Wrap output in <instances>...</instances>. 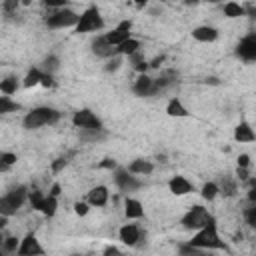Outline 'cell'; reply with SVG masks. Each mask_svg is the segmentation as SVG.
<instances>
[{
	"label": "cell",
	"mask_w": 256,
	"mask_h": 256,
	"mask_svg": "<svg viewBox=\"0 0 256 256\" xmlns=\"http://www.w3.org/2000/svg\"><path fill=\"white\" fill-rule=\"evenodd\" d=\"M190 246L198 248V250H226V244L224 240H220V234H218V226H216V218L212 216L208 220V224L196 230L194 236L188 240Z\"/></svg>",
	"instance_id": "6da1fadb"
},
{
	"label": "cell",
	"mask_w": 256,
	"mask_h": 256,
	"mask_svg": "<svg viewBox=\"0 0 256 256\" xmlns=\"http://www.w3.org/2000/svg\"><path fill=\"white\" fill-rule=\"evenodd\" d=\"M60 120V112L52 106H36L30 112L24 114L22 118V126L26 130H36L42 126H52Z\"/></svg>",
	"instance_id": "7a4b0ae2"
},
{
	"label": "cell",
	"mask_w": 256,
	"mask_h": 256,
	"mask_svg": "<svg viewBox=\"0 0 256 256\" xmlns=\"http://www.w3.org/2000/svg\"><path fill=\"white\" fill-rule=\"evenodd\" d=\"M28 188L26 186H16L12 188L8 194H4L0 198V216H12L20 210V206L28 200Z\"/></svg>",
	"instance_id": "3957f363"
},
{
	"label": "cell",
	"mask_w": 256,
	"mask_h": 256,
	"mask_svg": "<svg viewBox=\"0 0 256 256\" xmlns=\"http://www.w3.org/2000/svg\"><path fill=\"white\" fill-rule=\"evenodd\" d=\"M104 28V18H102L100 10L96 6H88L80 18H78V24L74 26V30L78 34H88V32H98Z\"/></svg>",
	"instance_id": "277c9868"
},
{
	"label": "cell",
	"mask_w": 256,
	"mask_h": 256,
	"mask_svg": "<svg viewBox=\"0 0 256 256\" xmlns=\"http://www.w3.org/2000/svg\"><path fill=\"white\" fill-rule=\"evenodd\" d=\"M212 218V214L204 208V206H192L184 216H182V220H180V224H182V228L184 230H200V228H204L208 224V220Z\"/></svg>",
	"instance_id": "5b68a950"
},
{
	"label": "cell",
	"mask_w": 256,
	"mask_h": 256,
	"mask_svg": "<svg viewBox=\"0 0 256 256\" xmlns=\"http://www.w3.org/2000/svg\"><path fill=\"white\" fill-rule=\"evenodd\" d=\"M78 18H80V14H76L74 10L60 8V10H54L52 14H48L44 22L48 28H70V26L78 24Z\"/></svg>",
	"instance_id": "8992f818"
},
{
	"label": "cell",
	"mask_w": 256,
	"mask_h": 256,
	"mask_svg": "<svg viewBox=\"0 0 256 256\" xmlns=\"http://www.w3.org/2000/svg\"><path fill=\"white\" fill-rule=\"evenodd\" d=\"M72 124L78 128V130H84V128H90V130H98V128H104L102 126V120L88 108H82V110H76L72 114Z\"/></svg>",
	"instance_id": "52a82bcc"
},
{
	"label": "cell",
	"mask_w": 256,
	"mask_h": 256,
	"mask_svg": "<svg viewBox=\"0 0 256 256\" xmlns=\"http://www.w3.org/2000/svg\"><path fill=\"white\" fill-rule=\"evenodd\" d=\"M46 250L44 246L40 244V240L36 238V234L28 232L22 240H20V246L16 250V256H44Z\"/></svg>",
	"instance_id": "ba28073f"
},
{
	"label": "cell",
	"mask_w": 256,
	"mask_h": 256,
	"mask_svg": "<svg viewBox=\"0 0 256 256\" xmlns=\"http://www.w3.org/2000/svg\"><path fill=\"white\" fill-rule=\"evenodd\" d=\"M112 176H114V184H116L122 192H134V190L142 188V182H140L134 174H130L126 168H116Z\"/></svg>",
	"instance_id": "9c48e42d"
},
{
	"label": "cell",
	"mask_w": 256,
	"mask_h": 256,
	"mask_svg": "<svg viewBox=\"0 0 256 256\" xmlns=\"http://www.w3.org/2000/svg\"><path fill=\"white\" fill-rule=\"evenodd\" d=\"M104 38H106V42H108L110 46H114V48L120 46L124 40L132 38V22H130V20H122L114 30L106 32Z\"/></svg>",
	"instance_id": "30bf717a"
},
{
	"label": "cell",
	"mask_w": 256,
	"mask_h": 256,
	"mask_svg": "<svg viewBox=\"0 0 256 256\" xmlns=\"http://www.w3.org/2000/svg\"><path fill=\"white\" fill-rule=\"evenodd\" d=\"M236 56L242 58L244 62H254L256 60V34H248L238 42Z\"/></svg>",
	"instance_id": "8fae6325"
},
{
	"label": "cell",
	"mask_w": 256,
	"mask_h": 256,
	"mask_svg": "<svg viewBox=\"0 0 256 256\" xmlns=\"http://www.w3.org/2000/svg\"><path fill=\"white\" fill-rule=\"evenodd\" d=\"M110 198V192L106 186H94L88 196H86V202L90 204V206H96V208H102V206H106V202Z\"/></svg>",
	"instance_id": "7c38bea8"
},
{
	"label": "cell",
	"mask_w": 256,
	"mask_h": 256,
	"mask_svg": "<svg viewBox=\"0 0 256 256\" xmlns=\"http://www.w3.org/2000/svg\"><path fill=\"white\" fill-rule=\"evenodd\" d=\"M92 52H94L96 56H100V58L108 60V58L116 56V48H114V46H110V44L106 42L104 34H102V36H96V40L92 42Z\"/></svg>",
	"instance_id": "4fadbf2b"
},
{
	"label": "cell",
	"mask_w": 256,
	"mask_h": 256,
	"mask_svg": "<svg viewBox=\"0 0 256 256\" xmlns=\"http://www.w3.org/2000/svg\"><path fill=\"white\" fill-rule=\"evenodd\" d=\"M168 188L174 196H186V194L194 192V184L186 176H172L168 182Z\"/></svg>",
	"instance_id": "5bb4252c"
},
{
	"label": "cell",
	"mask_w": 256,
	"mask_h": 256,
	"mask_svg": "<svg viewBox=\"0 0 256 256\" xmlns=\"http://www.w3.org/2000/svg\"><path fill=\"white\" fill-rule=\"evenodd\" d=\"M120 236V242L126 244V246H136L138 240H142V230L136 226V224H124L118 232Z\"/></svg>",
	"instance_id": "9a60e30c"
},
{
	"label": "cell",
	"mask_w": 256,
	"mask_h": 256,
	"mask_svg": "<svg viewBox=\"0 0 256 256\" xmlns=\"http://www.w3.org/2000/svg\"><path fill=\"white\" fill-rule=\"evenodd\" d=\"M152 84H154V78H150L148 74H138L132 84V92L136 96H152Z\"/></svg>",
	"instance_id": "2e32d148"
},
{
	"label": "cell",
	"mask_w": 256,
	"mask_h": 256,
	"mask_svg": "<svg viewBox=\"0 0 256 256\" xmlns=\"http://www.w3.org/2000/svg\"><path fill=\"white\" fill-rule=\"evenodd\" d=\"M192 38L198 42H214V40H218V30L214 26H208V24L196 26L192 30Z\"/></svg>",
	"instance_id": "e0dca14e"
},
{
	"label": "cell",
	"mask_w": 256,
	"mask_h": 256,
	"mask_svg": "<svg viewBox=\"0 0 256 256\" xmlns=\"http://www.w3.org/2000/svg\"><path fill=\"white\" fill-rule=\"evenodd\" d=\"M124 216L128 220H138L144 216V206H142V202L136 200V198H126L124 202Z\"/></svg>",
	"instance_id": "ac0fdd59"
},
{
	"label": "cell",
	"mask_w": 256,
	"mask_h": 256,
	"mask_svg": "<svg viewBox=\"0 0 256 256\" xmlns=\"http://www.w3.org/2000/svg\"><path fill=\"white\" fill-rule=\"evenodd\" d=\"M234 140L240 142V144H248V142H254V140H256L254 130H252V126H250L246 120L240 122V124L234 128Z\"/></svg>",
	"instance_id": "d6986e66"
},
{
	"label": "cell",
	"mask_w": 256,
	"mask_h": 256,
	"mask_svg": "<svg viewBox=\"0 0 256 256\" xmlns=\"http://www.w3.org/2000/svg\"><path fill=\"white\" fill-rule=\"evenodd\" d=\"M130 174H140V176H146V174H150L152 170H154V164H152L150 160H144V158H136V160H132L130 164H128V168H126Z\"/></svg>",
	"instance_id": "ffe728a7"
},
{
	"label": "cell",
	"mask_w": 256,
	"mask_h": 256,
	"mask_svg": "<svg viewBox=\"0 0 256 256\" xmlns=\"http://www.w3.org/2000/svg\"><path fill=\"white\" fill-rule=\"evenodd\" d=\"M166 114L172 116V118H186L190 112L186 110V106L182 104L180 98H172L168 104H166Z\"/></svg>",
	"instance_id": "44dd1931"
},
{
	"label": "cell",
	"mask_w": 256,
	"mask_h": 256,
	"mask_svg": "<svg viewBox=\"0 0 256 256\" xmlns=\"http://www.w3.org/2000/svg\"><path fill=\"white\" fill-rule=\"evenodd\" d=\"M134 52H140V40H136V38H128V40H124L120 46H116V54L118 56H132Z\"/></svg>",
	"instance_id": "7402d4cb"
},
{
	"label": "cell",
	"mask_w": 256,
	"mask_h": 256,
	"mask_svg": "<svg viewBox=\"0 0 256 256\" xmlns=\"http://www.w3.org/2000/svg\"><path fill=\"white\" fill-rule=\"evenodd\" d=\"M78 138H80V142H98V140L106 138V130L104 128H98V130L84 128V130H78Z\"/></svg>",
	"instance_id": "603a6c76"
},
{
	"label": "cell",
	"mask_w": 256,
	"mask_h": 256,
	"mask_svg": "<svg viewBox=\"0 0 256 256\" xmlns=\"http://www.w3.org/2000/svg\"><path fill=\"white\" fill-rule=\"evenodd\" d=\"M218 192L224 194V196H234V194L238 192L236 178H232V176H222V178H220V184H218Z\"/></svg>",
	"instance_id": "cb8c5ba5"
},
{
	"label": "cell",
	"mask_w": 256,
	"mask_h": 256,
	"mask_svg": "<svg viewBox=\"0 0 256 256\" xmlns=\"http://www.w3.org/2000/svg\"><path fill=\"white\" fill-rule=\"evenodd\" d=\"M56 210H58V198H52V196H46L38 212H42V214H44L46 218H52V216L56 214Z\"/></svg>",
	"instance_id": "d4e9b609"
},
{
	"label": "cell",
	"mask_w": 256,
	"mask_h": 256,
	"mask_svg": "<svg viewBox=\"0 0 256 256\" xmlns=\"http://www.w3.org/2000/svg\"><path fill=\"white\" fill-rule=\"evenodd\" d=\"M16 110H22L18 102H14L10 96H0V114H10Z\"/></svg>",
	"instance_id": "484cf974"
},
{
	"label": "cell",
	"mask_w": 256,
	"mask_h": 256,
	"mask_svg": "<svg viewBox=\"0 0 256 256\" xmlns=\"http://www.w3.org/2000/svg\"><path fill=\"white\" fill-rule=\"evenodd\" d=\"M222 10H224L226 18H240V16L246 14V8L242 4H238V2H226Z\"/></svg>",
	"instance_id": "4316f807"
},
{
	"label": "cell",
	"mask_w": 256,
	"mask_h": 256,
	"mask_svg": "<svg viewBox=\"0 0 256 256\" xmlns=\"http://www.w3.org/2000/svg\"><path fill=\"white\" fill-rule=\"evenodd\" d=\"M16 90H18V82L14 76H6L4 80H0V92L4 96H12L16 94Z\"/></svg>",
	"instance_id": "83f0119b"
},
{
	"label": "cell",
	"mask_w": 256,
	"mask_h": 256,
	"mask_svg": "<svg viewBox=\"0 0 256 256\" xmlns=\"http://www.w3.org/2000/svg\"><path fill=\"white\" fill-rule=\"evenodd\" d=\"M42 76H44V72L40 70V68H30L28 72H26V76H24V88H30V86H36V84H40V80H42Z\"/></svg>",
	"instance_id": "f1b7e54d"
},
{
	"label": "cell",
	"mask_w": 256,
	"mask_h": 256,
	"mask_svg": "<svg viewBox=\"0 0 256 256\" xmlns=\"http://www.w3.org/2000/svg\"><path fill=\"white\" fill-rule=\"evenodd\" d=\"M200 194H202V198H204V200L212 202V200L220 194V192H218V184H216V182H206V184L202 186V192H200Z\"/></svg>",
	"instance_id": "f546056e"
},
{
	"label": "cell",
	"mask_w": 256,
	"mask_h": 256,
	"mask_svg": "<svg viewBox=\"0 0 256 256\" xmlns=\"http://www.w3.org/2000/svg\"><path fill=\"white\" fill-rule=\"evenodd\" d=\"M42 64H44V70L42 72H46V74H52V72H56L60 68V60H58L56 54H48Z\"/></svg>",
	"instance_id": "4dcf8cb0"
},
{
	"label": "cell",
	"mask_w": 256,
	"mask_h": 256,
	"mask_svg": "<svg viewBox=\"0 0 256 256\" xmlns=\"http://www.w3.org/2000/svg\"><path fill=\"white\" fill-rule=\"evenodd\" d=\"M18 246H20V240H18L16 236H8V238L2 240V252H4L6 256H8V254H16Z\"/></svg>",
	"instance_id": "1f68e13d"
},
{
	"label": "cell",
	"mask_w": 256,
	"mask_h": 256,
	"mask_svg": "<svg viewBox=\"0 0 256 256\" xmlns=\"http://www.w3.org/2000/svg\"><path fill=\"white\" fill-rule=\"evenodd\" d=\"M44 198H46V196H44L40 190H30V192H28V202H30V206H32L34 210H40Z\"/></svg>",
	"instance_id": "d6a6232c"
},
{
	"label": "cell",
	"mask_w": 256,
	"mask_h": 256,
	"mask_svg": "<svg viewBox=\"0 0 256 256\" xmlns=\"http://www.w3.org/2000/svg\"><path fill=\"white\" fill-rule=\"evenodd\" d=\"M178 256H206V254H204V250H198L186 242V244L178 246Z\"/></svg>",
	"instance_id": "836d02e7"
},
{
	"label": "cell",
	"mask_w": 256,
	"mask_h": 256,
	"mask_svg": "<svg viewBox=\"0 0 256 256\" xmlns=\"http://www.w3.org/2000/svg\"><path fill=\"white\" fill-rule=\"evenodd\" d=\"M120 66H122V56H118V54H116V56H112V58H108V60H106L104 70H106V72H116Z\"/></svg>",
	"instance_id": "e575fe53"
},
{
	"label": "cell",
	"mask_w": 256,
	"mask_h": 256,
	"mask_svg": "<svg viewBox=\"0 0 256 256\" xmlns=\"http://www.w3.org/2000/svg\"><path fill=\"white\" fill-rule=\"evenodd\" d=\"M244 218H246V224L248 226H256V204H250V206L244 210Z\"/></svg>",
	"instance_id": "d590c367"
},
{
	"label": "cell",
	"mask_w": 256,
	"mask_h": 256,
	"mask_svg": "<svg viewBox=\"0 0 256 256\" xmlns=\"http://www.w3.org/2000/svg\"><path fill=\"white\" fill-rule=\"evenodd\" d=\"M16 160H18V156L14 154V152H0V162H4L6 166H14L16 164Z\"/></svg>",
	"instance_id": "8d00e7d4"
},
{
	"label": "cell",
	"mask_w": 256,
	"mask_h": 256,
	"mask_svg": "<svg viewBox=\"0 0 256 256\" xmlns=\"http://www.w3.org/2000/svg\"><path fill=\"white\" fill-rule=\"evenodd\" d=\"M88 210H90V204H88V202H76V204H74V212H76L78 216H86Z\"/></svg>",
	"instance_id": "74e56055"
},
{
	"label": "cell",
	"mask_w": 256,
	"mask_h": 256,
	"mask_svg": "<svg viewBox=\"0 0 256 256\" xmlns=\"http://www.w3.org/2000/svg\"><path fill=\"white\" fill-rule=\"evenodd\" d=\"M2 8H4V12H6L8 16H12V14L18 10V2H16V0H8V2L2 4Z\"/></svg>",
	"instance_id": "f35d334b"
},
{
	"label": "cell",
	"mask_w": 256,
	"mask_h": 256,
	"mask_svg": "<svg viewBox=\"0 0 256 256\" xmlns=\"http://www.w3.org/2000/svg\"><path fill=\"white\" fill-rule=\"evenodd\" d=\"M98 168H104V170H116L118 168V164H116V160L114 158H104L100 164H98Z\"/></svg>",
	"instance_id": "ab89813d"
},
{
	"label": "cell",
	"mask_w": 256,
	"mask_h": 256,
	"mask_svg": "<svg viewBox=\"0 0 256 256\" xmlns=\"http://www.w3.org/2000/svg\"><path fill=\"white\" fill-rule=\"evenodd\" d=\"M66 164H68V160H66L64 156H62V158H56V160L52 162V172H60V170H62Z\"/></svg>",
	"instance_id": "60d3db41"
},
{
	"label": "cell",
	"mask_w": 256,
	"mask_h": 256,
	"mask_svg": "<svg viewBox=\"0 0 256 256\" xmlns=\"http://www.w3.org/2000/svg\"><path fill=\"white\" fill-rule=\"evenodd\" d=\"M102 256H122V252L116 246H106L104 252H102Z\"/></svg>",
	"instance_id": "b9f144b4"
},
{
	"label": "cell",
	"mask_w": 256,
	"mask_h": 256,
	"mask_svg": "<svg viewBox=\"0 0 256 256\" xmlns=\"http://www.w3.org/2000/svg\"><path fill=\"white\" fill-rule=\"evenodd\" d=\"M238 168H250V156L248 154L238 156Z\"/></svg>",
	"instance_id": "7bdbcfd3"
},
{
	"label": "cell",
	"mask_w": 256,
	"mask_h": 256,
	"mask_svg": "<svg viewBox=\"0 0 256 256\" xmlns=\"http://www.w3.org/2000/svg\"><path fill=\"white\" fill-rule=\"evenodd\" d=\"M236 176L244 182V180H248V178H250V172H248V168H236Z\"/></svg>",
	"instance_id": "ee69618b"
},
{
	"label": "cell",
	"mask_w": 256,
	"mask_h": 256,
	"mask_svg": "<svg viewBox=\"0 0 256 256\" xmlns=\"http://www.w3.org/2000/svg\"><path fill=\"white\" fill-rule=\"evenodd\" d=\"M40 84H42V86H54V80H52V74H46V72H44V76H42V80H40Z\"/></svg>",
	"instance_id": "f6af8a7d"
},
{
	"label": "cell",
	"mask_w": 256,
	"mask_h": 256,
	"mask_svg": "<svg viewBox=\"0 0 256 256\" xmlns=\"http://www.w3.org/2000/svg\"><path fill=\"white\" fill-rule=\"evenodd\" d=\"M60 190H62V188H60V184L56 182V184H52V188H50L48 196H52V198H58V196H60Z\"/></svg>",
	"instance_id": "bcb514c9"
},
{
	"label": "cell",
	"mask_w": 256,
	"mask_h": 256,
	"mask_svg": "<svg viewBox=\"0 0 256 256\" xmlns=\"http://www.w3.org/2000/svg\"><path fill=\"white\" fill-rule=\"evenodd\" d=\"M134 68H136V72H138V74H146V70H148V62H146V60H142V62L134 64Z\"/></svg>",
	"instance_id": "7dc6e473"
},
{
	"label": "cell",
	"mask_w": 256,
	"mask_h": 256,
	"mask_svg": "<svg viewBox=\"0 0 256 256\" xmlns=\"http://www.w3.org/2000/svg\"><path fill=\"white\" fill-rule=\"evenodd\" d=\"M162 62H164V56H156V58L152 60V62H148V66H152V68H158Z\"/></svg>",
	"instance_id": "c3c4849f"
},
{
	"label": "cell",
	"mask_w": 256,
	"mask_h": 256,
	"mask_svg": "<svg viewBox=\"0 0 256 256\" xmlns=\"http://www.w3.org/2000/svg\"><path fill=\"white\" fill-rule=\"evenodd\" d=\"M248 200L250 204H256V188H248Z\"/></svg>",
	"instance_id": "681fc988"
},
{
	"label": "cell",
	"mask_w": 256,
	"mask_h": 256,
	"mask_svg": "<svg viewBox=\"0 0 256 256\" xmlns=\"http://www.w3.org/2000/svg\"><path fill=\"white\" fill-rule=\"evenodd\" d=\"M6 224H8V218L6 216H0V230H2Z\"/></svg>",
	"instance_id": "f907efd6"
},
{
	"label": "cell",
	"mask_w": 256,
	"mask_h": 256,
	"mask_svg": "<svg viewBox=\"0 0 256 256\" xmlns=\"http://www.w3.org/2000/svg\"><path fill=\"white\" fill-rule=\"evenodd\" d=\"M10 170V166H6L4 162H0V172H8Z\"/></svg>",
	"instance_id": "816d5d0a"
},
{
	"label": "cell",
	"mask_w": 256,
	"mask_h": 256,
	"mask_svg": "<svg viewBox=\"0 0 256 256\" xmlns=\"http://www.w3.org/2000/svg\"><path fill=\"white\" fill-rule=\"evenodd\" d=\"M2 240H4V238H2V234H0V256H6V254L2 252Z\"/></svg>",
	"instance_id": "f5cc1de1"
},
{
	"label": "cell",
	"mask_w": 256,
	"mask_h": 256,
	"mask_svg": "<svg viewBox=\"0 0 256 256\" xmlns=\"http://www.w3.org/2000/svg\"><path fill=\"white\" fill-rule=\"evenodd\" d=\"M72 256H78V254H72Z\"/></svg>",
	"instance_id": "db71d44e"
}]
</instances>
